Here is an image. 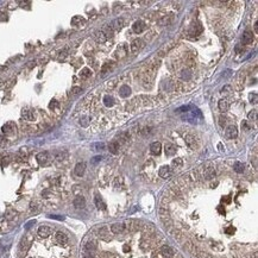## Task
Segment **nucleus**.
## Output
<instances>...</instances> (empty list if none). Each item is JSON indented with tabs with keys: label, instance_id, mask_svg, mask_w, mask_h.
<instances>
[{
	"label": "nucleus",
	"instance_id": "nucleus-1",
	"mask_svg": "<svg viewBox=\"0 0 258 258\" xmlns=\"http://www.w3.org/2000/svg\"><path fill=\"white\" fill-rule=\"evenodd\" d=\"M158 175H159V177L165 179V180H166V179H170L171 175H173V170H171V168L168 166V165H163V166H161L159 170H158Z\"/></svg>",
	"mask_w": 258,
	"mask_h": 258
},
{
	"label": "nucleus",
	"instance_id": "nucleus-2",
	"mask_svg": "<svg viewBox=\"0 0 258 258\" xmlns=\"http://www.w3.org/2000/svg\"><path fill=\"white\" fill-rule=\"evenodd\" d=\"M159 252H161L162 254H164L165 257H168V258H174V257H175V251H174V249L171 247V246H169V245H162V246L159 247Z\"/></svg>",
	"mask_w": 258,
	"mask_h": 258
},
{
	"label": "nucleus",
	"instance_id": "nucleus-3",
	"mask_svg": "<svg viewBox=\"0 0 258 258\" xmlns=\"http://www.w3.org/2000/svg\"><path fill=\"white\" fill-rule=\"evenodd\" d=\"M55 239H56V241H57L60 245H62V246H65V245L68 244V237H67V234L63 233V232H61V231L56 232Z\"/></svg>",
	"mask_w": 258,
	"mask_h": 258
},
{
	"label": "nucleus",
	"instance_id": "nucleus-4",
	"mask_svg": "<svg viewBox=\"0 0 258 258\" xmlns=\"http://www.w3.org/2000/svg\"><path fill=\"white\" fill-rule=\"evenodd\" d=\"M215 175H217V173H215L214 168H212V166H209V168H203V173H202V177H203V179H206V180H213V179L215 177Z\"/></svg>",
	"mask_w": 258,
	"mask_h": 258
},
{
	"label": "nucleus",
	"instance_id": "nucleus-5",
	"mask_svg": "<svg viewBox=\"0 0 258 258\" xmlns=\"http://www.w3.org/2000/svg\"><path fill=\"white\" fill-rule=\"evenodd\" d=\"M143 47H144L143 41H142L140 38H136V39H133L132 43H131V52L136 54V52H138Z\"/></svg>",
	"mask_w": 258,
	"mask_h": 258
},
{
	"label": "nucleus",
	"instance_id": "nucleus-6",
	"mask_svg": "<svg viewBox=\"0 0 258 258\" xmlns=\"http://www.w3.org/2000/svg\"><path fill=\"white\" fill-rule=\"evenodd\" d=\"M125 228H126V226H125V224H123V222H116V224L111 225V232L114 233V234H120V233H123V232L125 231Z\"/></svg>",
	"mask_w": 258,
	"mask_h": 258
},
{
	"label": "nucleus",
	"instance_id": "nucleus-7",
	"mask_svg": "<svg viewBox=\"0 0 258 258\" xmlns=\"http://www.w3.org/2000/svg\"><path fill=\"white\" fill-rule=\"evenodd\" d=\"M225 134H226V137H227L228 139H234V138H237V136H238V130H237V127H235L234 125H230V126L226 129Z\"/></svg>",
	"mask_w": 258,
	"mask_h": 258
},
{
	"label": "nucleus",
	"instance_id": "nucleus-8",
	"mask_svg": "<svg viewBox=\"0 0 258 258\" xmlns=\"http://www.w3.org/2000/svg\"><path fill=\"white\" fill-rule=\"evenodd\" d=\"M145 28H146V25H145V23H144L143 20H137V22H134L133 25H132V30H133V32H136V33L143 32V31L145 30Z\"/></svg>",
	"mask_w": 258,
	"mask_h": 258
},
{
	"label": "nucleus",
	"instance_id": "nucleus-9",
	"mask_svg": "<svg viewBox=\"0 0 258 258\" xmlns=\"http://www.w3.org/2000/svg\"><path fill=\"white\" fill-rule=\"evenodd\" d=\"M1 131H3L4 134L10 136V134H12V133L16 131V125H15L13 123H6V124L3 126Z\"/></svg>",
	"mask_w": 258,
	"mask_h": 258
},
{
	"label": "nucleus",
	"instance_id": "nucleus-10",
	"mask_svg": "<svg viewBox=\"0 0 258 258\" xmlns=\"http://www.w3.org/2000/svg\"><path fill=\"white\" fill-rule=\"evenodd\" d=\"M202 30H203V28H202L200 24L196 23V24H193V25L190 26L188 33H189L190 36H199V35L202 32Z\"/></svg>",
	"mask_w": 258,
	"mask_h": 258
},
{
	"label": "nucleus",
	"instance_id": "nucleus-11",
	"mask_svg": "<svg viewBox=\"0 0 258 258\" xmlns=\"http://www.w3.org/2000/svg\"><path fill=\"white\" fill-rule=\"evenodd\" d=\"M126 55H127V47H126L125 44L119 45V48H118L117 51H116V57L119 58V60H121V58H124Z\"/></svg>",
	"mask_w": 258,
	"mask_h": 258
},
{
	"label": "nucleus",
	"instance_id": "nucleus-12",
	"mask_svg": "<svg viewBox=\"0 0 258 258\" xmlns=\"http://www.w3.org/2000/svg\"><path fill=\"white\" fill-rule=\"evenodd\" d=\"M37 234L41 237V238H48L50 234H51V228L48 227V226H41L37 231Z\"/></svg>",
	"mask_w": 258,
	"mask_h": 258
},
{
	"label": "nucleus",
	"instance_id": "nucleus-13",
	"mask_svg": "<svg viewBox=\"0 0 258 258\" xmlns=\"http://www.w3.org/2000/svg\"><path fill=\"white\" fill-rule=\"evenodd\" d=\"M73 205H74V207L77 208V209L84 208V206H86V200H84L83 196H76V198L74 199V201H73Z\"/></svg>",
	"mask_w": 258,
	"mask_h": 258
},
{
	"label": "nucleus",
	"instance_id": "nucleus-14",
	"mask_svg": "<svg viewBox=\"0 0 258 258\" xmlns=\"http://www.w3.org/2000/svg\"><path fill=\"white\" fill-rule=\"evenodd\" d=\"M84 171H86V163L84 162H78L75 165V174L81 177V176H83Z\"/></svg>",
	"mask_w": 258,
	"mask_h": 258
},
{
	"label": "nucleus",
	"instance_id": "nucleus-15",
	"mask_svg": "<svg viewBox=\"0 0 258 258\" xmlns=\"http://www.w3.org/2000/svg\"><path fill=\"white\" fill-rule=\"evenodd\" d=\"M253 42V33L251 31H245L243 37H241V43L243 44H251Z\"/></svg>",
	"mask_w": 258,
	"mask_h": 258
},
{
	"label": "nucleus",
	"instance_id": "nucleus-16",
	"mask_svg": "<svg viewBox=\"0 0 258 258\" xmlns=\"http://www.w3.org/2000/svg\"><path fill=\"white\" fill-rule=\"evenodd\" d=\"M22 117L25 119V120H29V121H33L36 119V116H35V112L32 110H24L22 112Z\"/></svg>",
	"mask_w": 258,
	"mask_h": 258
},
{
	"label": "nucleus",
	"instance_id": "nucleus-17",
	"mask_svg": "<svg viewBox=\"0 0 258 258\" xmlns=\"http://www.w3.org/2000/svg\"><path fill=\"white\" fill-rule=\"evenodd\" d=\"M196 138L194 137V136H190V134H187L186 137H185V140H186V144L190 148V149H195L198 145H196V140H195Z\"/></svg>",
	"mask_w": 258,
	"mask_h": 258
},
{
	"label": "nucleus",
	"instance_id": "nucleus-18",
	"mask_svg": "<svg viewBox=\"0 0 258 258\" xmlns=\"http://www.w3.org/2000/svg\"><path fill=\"white\" fill-rule=\"evenodd\" d=\"M36 158H37V161H38L39 164H45V163L48 162V159H49V153H48L47 151L39 152V153L36 156Z\"/></svg>",
	"mask_w": 258,
	"mask_h": 258
},
{
	"label": "nucleus",
	"instance_id": "nucleus-19",
	"mask_svg": "<svg viewBox=\"0 0 258 258\" xmlns=\"http://www.w3.org/2000/svg\"><path fill=\"white\" fill-rule=\"evenodd\" d=\"M130 94H131V88L129 87L127 84H124V86H121V87L119 88V95L121 98H127Z\"/></svg>",
	"mask_w": 258,
	"mask_h": 258
},
{
	"label": "nucleus",
	"instance_id": "nucleus-20",
	"mask_svg": "<svg viewBox=\"0 0 258 258\" xmlns=\"http://www.w3.org/2000/svg\"><path fill=\"white\" fill-rule=\"evenodd\" d=\"M84 24H86V20L81 16H75L71 18V25H74V26H82Z\"/></svg>",
	"mask_w": 258,
	"mask_h": 258
},
{
	"label": "nucleus",
	"instance_id": "nucleus-21",
	"mask_svg": "<svg viewBox=\"0 0 258 258\" xmlns=\"http://www.w3.org/2000/svg\"><path fill=\"white\" fill-rule=\"evenodd\" d=\"M112 29H114V30H120L123 26H124V19L123 18H117V19H114L112 23H111V25H110Z\"/></svg>",
	"mask_w": 258,
	"mask_h": 258
},
{
	"label": "nucleus",
	"instance_id": "nucleus-22",
	"mask_svg": "<svg viewBox=\"0 0 258 258\" xmlns=\"http://www.w3.org/2000/svg\"><path fill=\"white\" fill-rule=\"evenodd\" d=\"M119 149H120V144H119L117 140L111 142L110 145H108V150H110V152L113 153V155L118 153V152H119Z\"/></svg>",
	"mask_w": 258,
	"mask_h": 258
},
{
	"label": "nucleus",
	"instance_id": "nucleus-23",
	"mask_svg": "<svg viewBox=\"0 0 258 258\" xmlns=\"http://www.w3.org/2000/svg\"><path fill=\"white\" fill-rule=\"evenodd\" d=\"M218 107H219V111H221V112H227L228 108H230V104H228V101H227L226 99H221V100H219V102H218Z\"/></svg>",
	"mask_w": 258,
	"mask_h": 258
},
{
	"label": "nucleus",
	"instance_id": "nucleus-24",
	"mask_svg": "<svg viewBox=\"0 0 258 258\" xmlns=\"http://www.w3.org/2000/svg\"><path fill=\"white\" fill-rule=\"evenodd\" d=\"M94 38H95V41L98 42V43H105L106 41H107V37H106V35L100 30V31H97L95 33H94Z\"/></svg>",
	"mask_w": 258,
	"mask_h": 258
},
{
	"label": "nucleus",
	"instance_id": "nucleus-25",
	"mask_svg": "<svg viewBox=\"0 0 258 258\" xmlns=\"http://www.w3.org/2000/svg\"><path fill=\"white\" fill-rule=\"evenodd\" d=\"M161 149H162V145H161L159 142H153V143H151V145H150V150H151V152H152L153 155H159Z\"/></svg>",
	"mask_w": 258,
	"mask_h": 258
},
{
	"label": "nucleus",
	"instance_id": "nucleus-26",
	"mask_svg": "<svg viewBox=\"0 0 258 258\" xmlns=\"http://www.w3.org/2000/svg\"><path fill=\"white\" fill-rule=\"evenodd\" d=\"M165 155L166 156H174L176 153V146L173 144H165Z\"/></svg>",
	"mask_w": 258,
	"mask_h": 258
},
{
	"label": "nucleus",
	"instance_id": "nucleus-27",
	"mask_svg": "<svg viewBox=\"0 0 258 258\" xmlns=\"http://www.w3.org/2000/svg\"><path fill=\"white\" fill-rule=\"evenodd\" d=\"M114 67H116V63H114V62H106V63L102 65V68H101V73H102V75L107 74V73H108L110 70H112Z\"/></svg>",
	"mask_w": 258,
	"mask_h": 258
},
{
	"label": "nucleus",
	"instance_id": "nucleus-28",
	"mask_svg": "<svg viewBox=\"0 0 258 258\" xmlns=\"http://www.w3.org/2000/svg\"><path fill=\"white\" fill-rule=\"evenodd\" d=\"M29 247H30V241L28 240V238H26V237H24V238L22 239V241H20L19 249H20V251H23V252H26Z\"/></svg>",
	"mask_w": 258,
	"mask_h": 258
},
{
	"label": "nucleus",
	"instance_id": "nucleus-29",
	"mask_svg": "<svg viewBox=\"0 0 258 258\" xmlns=\"http://www.w3.org/2000/svg\"><path fill=\"white\" fill-rule=\"evenodd\" d=\"M233 169H234V171H235V173H238V174H241L243 171L245 170V165H244L243 163H240V162H237V163H234V165H233Z\"/></svg>",
	"mask_w": 258,
	"mask_h": 258
},
{
	"label": "nucleus",
	"instance_id": "nucleus-30",
	"mask_svg": "<svg viewBox=\"0 0 258 258\" xmlns=\"http://www.w3.org/2000/svg\"><path fill=\"white\" fill-rule=\"evenodd\" d=\"M182 165H183L182 158H175V159H173V162H171V166L175 168V169H180V168H182Z\"/></svg>",
	"mask_w": 258,
	"mask_h": 258
},
{
	"label": "nucleus",
	"instance_id": "nucleus-31",
	"mask_svg": "<svg viewBox=\"0 0 258 258\" xmlns=\"http://www.w3.org/2000/svg\"><path fill=\"white\" fill-rule=\"evenodd\" d=\"M104 104L106 107H112L114 105V99L111 97V95H105L104 98Z\"/></svg>",
	"mask_w": 258,
	"mask_h": 258
},
{
	"label": "nucleus",
	"instance_id": "nucleus-32",
	"mask_svg": "<svg viewBox=\"0 0 258 258\" xmlns=\"http://www.w3.org/2000/svg\"><path fill=\"white\" fill-rule=\"evenodd\" d=\"M95 205H97V207L100 208V209H106V203L102 201V199H101L99 195L95 196Z\"/></svg>",
	"mask_w": 258,
	"mask_h": 258
},
{
	"label": "nucleus",
	"instance_id": "nucleus-33",
	"mask_svg": "<svg viewBox=\"0 0 258 258\" xmlns=\"http://www.w3.org/2000/svg\"><path fill=\"white\" fill-rule=\"evenodd\" d=\"M91 75H92V70H91L89 68H83V69L81 70V73H80L81 78H87V77H89Z\"/></svg>",
	"mask_w": 258,
	"mask_h": 258
},
{
	"label": "nucleus",
	"instance_id": "nucleus-34",
	"mask_svg": "<svg viewBox=\"0 0 258 258\" xmlns=\"http://www.w3.org/2000/svg\"><path fill=\"white\" fill-rule=\"evenodd\" d=\"M105 35H106V37L108 38V37H112V35H113V31H112V28L110 26V25H105L104 28H102V30H101Z\"/></svg>",
	"mask_w": 258,
	"mask_h": 258
},
{
	"label": "nucleus",
	"instance_id": "nucleus-35",
	"mask_svg": "<svg viewBox=\"0 0 258 258\" xmlns=\"http://www.w3.org/2000/svg\"><path fill=\"white\" fill-rule=\"evenodd\" d=\"M92 148L94 150H104L105 149V144L104 143H93L92 144Z\"/></svg>",
	"mask_w": 258,
	"mask_h": 258
},
{
	"label": "nucleus",
	"instance_id": "nucleus-36",
	"mask_svg": "<svg viewBox=\"0 0 258 258\" xmlns=\"http://www.w3.org/2000/svg\"><path fill=\"white\" fill-rule=\"evenodd\" d=\"M169 23H170L169 17H163L162 19L158 20V24H159V25H166V24H169Z\"/></svg>",
	"mask_w": 258,
	"mask_h": 258
},
{
	"label": "nucleus",
	"instance_id": "nucleus-37",
	"mask_svg": "<svg viewBox=\"0 0 258 258\" xmlns=\"http://www.w3.org/2000/svg\"><path fill=\"white\" fill-rule=\"evenodd\" d=\"M247 117H249V120H256V119H257V111H256V110L251 111Z\"/></svg>",
	"mask_w": 258,
	"mask_h": 258
},
{
	"label": "nucleus",
	"instance_id": "nucleus-38",
	"mask_svg": "<svg viewBox=\"0 0 258 258\" xmlns=\"http://www.w3.org/2000/svg\"><path fill=\"white\" fill-rule=\"evenodd\" d=\"M226 121H227V119H226L224 116H220V117H219V124H220L221 127H224V126L226 125Z\"/></svg>",
	"mask_w": 258,
	"mask_h": 258
},
{
	"label": "nucleus",
	"instance_id": "nucleus-39",
	"mask_svg": "<svg viewBox=\"0 0 258 258\" xmlns=\"http://www.w3.org/2000/svg\"><path fill=\"white\" fill-rule=\"evenodd\" d=\"M152 258H168V257H165L164 254H162L161 252H159V249L153 253V256H152Z\"/></svg>",
	"mask_w": 258,
	"mask_h": 258
},
{
	"label": "nucleus",
	"instance_id": "nucleus-40",
	"mask_svg": "<svg viewBox=\"0 0 258 258\" xmlns=\"http://www.w3.org/2000/svg\"><path fill=\"white\" fill-rule=\"evenodd\" d=\"M49 218L56 219V220H64V217H62V215H49Z\"/></svg>",
	"mask_w": 258,
	"mask_h": 258
},
{
	"label": "nucleus",
	"instance_id": "nucleus-41",
	"mask_svg": "<svg viewBox=\"0 0 258 258\" xmlns=\"http://www.w3.org/2000/svg\"><path fill=\"white\" fill-rule=\"evenodd\" d=\"M101 159H102V157H101V156H95V157L92 159V163H93V164H94V163H98V162H99V161H101Z\"/></svg>",
	"mask_w": 258,
	"mask_h": 258
},
{
	"label": "nucleus",
	"instance_id": "nucleus-42",
	"mask_svg": "<svg viewBox=\"0 0 258 258\" xmlns=\"http://www.w3.org/2000/svg\"><path fill=\"white\" fill-rule=\"evenodd\" d=\"M5 142H6V140H5V137H4L1 133H0V146H3V145L5 144Z\"/></svg>",
	"mask_w": 258,
	"mask_h": 258
},
{
	"label": "nucleus",
	"instance_id": "nucleus-43",
	"mask_svg": "<svg viewBox=\"0 0 258 258\" xmlns=\"http://www.w3.org/2000/svg\"><path fill=\"white\" fill-rule=\"evenodd\" d=\"M56 106H57V101H56V100H52V101L49 104V107H50V108H55Z\"/></svg>",
	"mask_w": 258,
	"mask_h": 258
},
{
	"label": "nucleus",
	"instance_id": "nucleus-44",
	"mask_svg": "<svg viewBox=\"0 0 258 258\" xmlns=\"http://www.w3.org/2000/svg\"><path fill=\"white\" fill-rule=\"evenodd\" d=\"M252 98H253V101H252V102H253V104H257V94H256V93L250 95V99H251V100H252Z\"/></svg>",
	"mask_w": 258,
	"mask_h": 258
},
{
	"label": "nucleus",
	"instance_id": "nucleus-45",
	"mask_svg": "<svg viewBox=\"0 0 258 258\" xmlns=\"http://www.w3.org/2000/svg\"><path fill=\"white\" fill-rule=\"evenodd\" d=\"M7 17H6V13L4 12H0V20H6Z\"/></svg>",
	"mask_w": 258,
	"mask_h": 258
},
{
	"label": "nucleus",
	"instance_id": "nucleus-46",
	"mask_svg": "<svg viewBox=\"0 0 258 258\" xmlns=\"http://www.w3.org/2000/svg\"><path fill=\"white\" fill-rule=\"evenodd\" d=\"M82 258H95V257H94L92 253H89V252H88V253H84Z\"/></svg>",
	"mask_w": 258,
	"mask_h": 258
},
{
	"label": "nucleus",
	"instance_id": "nucleus-47",
	"mask_svg": "<svg viewBox=\"0 0 258 258\" xmlns=\"http://www.w3.org/2000/svg\"><path fill=\"white\" fill-rule=\"evenodd\" d=\"M80 91H81V88H80V87H74V88H73V92H74L75 94H77Z\"/></svg>",
	"mask_w": 258,
	"mask_h": 258
},
{
	"label": "nucleus",
	"instance_id": "nucleus-48",
	"mask_svg": "<svg viewBox=\"0 0 258 258\" xmlns=\"http://www.w3.org/2000/svg\"><path fill=\"white\" fill-rule=\"evenodd\" d=\"M33 224H35V220H32V221H30V222H28V224H26V226H25V227H26V228H29V227H30V226H32V225H33Z\"/></svg>",
	"mask_w": 258,
	"mask_h": 258
},
{
	"label": "nucleus",
	"instance_id": "nucleus-49",
	"mask_svg": "<svg viewBox=\"0 0 258 258\" xmlns=\"http://www.w3.org/2000/svg\"><path fill=\"white\" fill-rule=\"evenodd\" d=\"M254 29H256V32L258 33V22H256V23H254Z\"/></svg>",
	"mask_w": 258,
	"mask_h": 258
},
{
	"label": "nucleus",
	"instance_id": "nucleus-50",
	"mask_svg": "<svg viewBox=\"0 0 258 258\" xmlns=\"http://www.w3.org/2000/svg\"><path fill=\"white\" fill-rule=\"evenodd\" d=\"M31 258H32V257H31Z\"/></svg>",
	"mask_w": 258,
	"mask_h": 258
}]
</instances>
